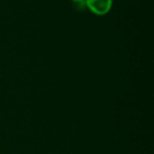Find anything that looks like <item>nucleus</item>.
Masks as SVG:
<instances>
[{"label": "nucleus", "instance_id": "f257e3e1", "mask_svg": "<svg viewBox=\"0 0 154 154\" xmlns=\"http://www.w3.org/2000/svg\"><path fill=\"white\" fill-rule=\"evenodd\" d=\"M85 4L92 14L98 16L107 14L113 7V0H85Z\"/></svg>", "mask_w": 154, "mask_h": 154}, {"label": "nucleus", "instance_id": "f03ea898", "mask_svg": "<svg viewBox=\"0 0 154 154\" xmlns=\"http://www.w3.org/2000/svg\"><path fill=\"white\" fill-rule=\"evenodd\" d=\"M70 1H72L75 5L76 4H79V3H81V2H84L85 0H70Z\"/></svg>", "mask_w": 154, "mask_h": 154}]
</instances>
